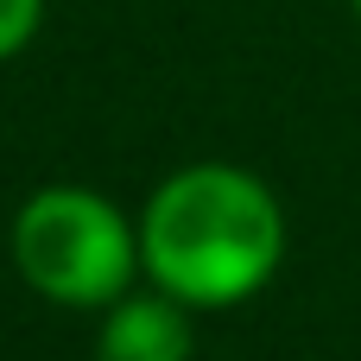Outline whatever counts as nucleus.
I'll use <instances>...</instances> for the list:
<instances>
[{"label": "nucleus", "instance_id": "obj_1", "mask_svg": "<svg viewBox=\"0 0 361 361\" xmlns=\"http://www.w3.org/2000/svg\"><path fill=\"white\" fill-rule=\"evenodd\" d=\"M286 260L279 197L241 165L171 171L140 216V273L190 311H228L254 298Z\"/></svg>", "mask_w": 361, "mask_h": 361}, {"label": "nucleus", "instance_id": "obj_2", "mask_svg": "<svg viewBox=\"0 0 361 361\" xmlns=\"http://www.w3.org/2000/svg\"><path fill=\"white\" fill-rule=\"evenodd\" d=\"M13 267L19 279L70 311L114 305L140 273V228L82 184L32 190L13 216Z\"/></svg>", "mask_w": 361, "mask_h": 361}, {"label": "nucleus", "instance_id": "obj_3", "mask_svg": "<svg viewBox=\"0 0 361 361\" xmlns=\"http://www.w3.org/2000/svg\"><path fill=\"white\" fill-rule=\"evenodd\" d=\"M197 336H190V305H178L171 292H140V298H114L95 361H190Z\"/></svg>", "mask_w": 361, "mask_h": 361}, {"label": "nucleus", "instance_id": "obj_4", "mask_svg": "<svg viewBox=\"0 0 361 361\" xmlns=\"http://www.w3.org/2000/svg\"><path fill=\"white\" fill-rule=\"evenodd\" d=\"M44 25V0H0V57H19Z\"/></svg>", "mask_w": 361, "mask_h": 361}, {"label": "nucleus", "instance_id": "obj_5", "mask_svg": "<svg viewBox=\"0 0 361 361\" xmlns=\"http://www.w3.org/2000/svg\"><path fill=\"white\" fill-rule=\"evenodd\" d=\"M349 6H355V19H361V0H349Z\"/></svg>", "mask_w": 361, "mask_h": 361}]
</instances>
